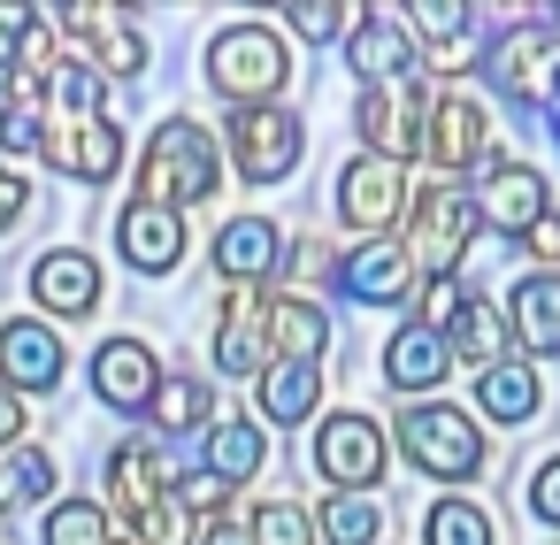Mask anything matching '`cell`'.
Wrapping results in <instances>:
<instances>
[{"label": "cell", "mask_w": 560, "mask_h": 545, "mask_svg": "<svg viewBox=\"0 0 560 545\" xmlns=\"http://www.w3.org/2000/svg\"><path fill=\"white\" fill-rule=\"evenodd\" d=\"M338 285L361 300V308H399L407 285H415V254L399 239H361L346 262H338Z\"/></svg>", "instance_id": "obj_14"}, {"label": "cell", "mask_w": 560, "mask_h": 545, "mask_svg": "<svg viewBox=\"0 0 560 545\" xmlns=\"http://www.w3.org/2000/svg\"><path fill=\"white\" fill-rule=\"evenodd\" d=\"M32 292H39V308L47 315H93L101 308V269H93V254H78V246H55V254H39L32 262Z\"/></svg>", "instance_id": "obj_18"}, {"label": "cell", "mask_w": 560, "mask_h": 545, "mask_svg": "<svg viewBox=\"0 0 560 545\" xmlns=\"http://www.w3.org/2000/svg\"><path fill=\"white\" fill-rule=\"evenodd\" d=\"M506 323H514V338H522V353H560V277L552 269H537V277H522L514 285V308H506Z\"/></svg>", "instance_id": "obj_23"}, {"label": "cell", "mask_w": 560, "mask_h": 545, "mask_svg": "<svg viewBox=\"0 0 560 545\" xmlns=\"http://www.w3.org/2000/svg\"><path fill=\"white\" fill-rule=\"evenodd\" d=\"M39 154H47L62 177H78V185H108V177L124 170V131H116L108 116H70V124H55V131L39 139Z\"/></svg>", "instance_id": "obj_8"}, {"label": "cell", "mask_w": 560, "mask_h": 545, "mask_svg": "<svg viewBox=\"0 0 560 545\" xmlns=\"http://www.w3.org/2000/svg\"><path fill=\"white\" fill-rule=\"evenodd\" d=\"M407 208V185H399V162H384V154H361V162H346V177H338V216L353 223V231H392V216Z\"/></svg>", "instance_id": "obj_12"}, {"label": "cell", "mask_w": 560, "mask_h": 545, "mask_svg": "<svg viewBox=\"0 0 560 545\" xmlns=\"http://www.w3.org/2000/svg\"><path fill=\"white\" fill-rule=\"evenodd\" d=\"M323 399V361H269L261 369V415L269 422H307Z\"/></svg>", "instance_id": "obj_26"}, {"label": "cell", "mask_w": 560, "mask_h": 545, "mask_svg": "<svg viewBox=\"0 0 560 545\" xmlns=\"http://www.w3.org/2000/svg\"><path fill=\"white\" fill-rule=\"evenodd\" d=\"M215 361H223V376L269 369V300L261 292H231L223 300V315H215Z\"/></svg>", "instance_id": "obj_19"}, {"label": "cell", "mask_w": 560, "mask_h": 545, "mask_svg": "<svg viewBox=\"0 0 560 545\" xmlns=\"http://www.w3.org/2000/svg\"><path fill=\"white\" fill-rule=\"evenodd\" d=\"M284 78H292V55H284L277 32H261V24H231V32H215V47H208V85H215L223 101H238V108H269V101L284 93Z\"/></svg>", "instance_id": "obj_2"}, {"label": "cell", "mask_w": 560, "mask_h": 545, "mask_svg": "<svg viewBox=\"0 0 560 545\" xmlns=\"http://www.w3.org/2000/svg\"><path fill=\"white\" fill-rule=\"evenodd\" d=\"M353 70L369 78V85H392V78H407V62H415V39H407V16L399 9H361L353 16Z\"/></svg>", "instance_id": "obj_20"}, {"label": "cell", "mask_w": 560, "mask_h": 545, "mask_svg": "<svg viewBox=\"0 0 560 545\" xmlns=\"http://www.w3.org/2000/svg\"><path fill=\"white\" fill-rule=\"evenodd\" d=\"M468 239H476V200L460 193V185H430L422 200H415V262L430 269V277H453V262L468 254Z\"/></svg>", "instance_id": "obj_5"}, {"label": "cell", "mask_w": 560, "mask_h": 545, "mask_svg": "<svg viewBox=\"0 0 560 545\" xmlns=\"http://www.w3.org/2000/svg\"><path fill=\"white\" fill-rule=\"evenodd\" d=\"M215 185H223V170H215V139H208L192 116H170V124L147 139V162H139V200H147V208L185 216V208L215 200Z\"/></svg>", "instance_id": "obj_1"}, {"label": "cell", "mask_w": 560, "mask_h": 545, "mask_svg": "<svg viewBox=\"0 0 560 545\" xmlns=\"http://www.w3.org/2000/svg\"><path fill=\"white\" fill-rule=\"evenodd\" d=\"M254 545H315V522H307L300 507H284V499H277V507H261V514H254Z\"/></svg>", "instance_id": "obj_37"}, {"label": "cell", "mask_w": 560, "mask_h": 545, "mask_svg": "<svg viewBox=\"0 0 560 545\" xmlns=\"http://www.w3.org/2000/svg\"><path fill=\"white\" fill-rule=\"evenodd\" d=\"M108 491H116V507L139 522L147 507L170 499V461H162L154 445H116V453H108Z\"/></svg>", "instance_id": "obj_25"}, {"label": "cell", "mask_w": 560, "mask_h": 545, "mask_svg": "<svg viewBox=\"0 0 560 545\" xmlns=\"http://www.w3.org/2000/svg\"><path fill=\"white\" fill-rule=\"evenodd\" d=\"M261 461H269V438L254 430V415H223V422L208 430V476H215V484H246Z\"/></svg>", "instance_id": "obj_28"}, {"label": "cell", "mask_w": 560, "mask_h": 545, "mask_svg": "<svg viewBox=\"0 0 560 545\" xmlns=\"http://www.w3.org/2000/svg\"><path fill=\"white\" fill-rule=\"evenodd\" d=\"M284 24H292V32H300V39H330V32H338V24H346V16H338V9H292V16H284Z\"/></svg>", "instance_id": "obj_40"}, {"label": "cell", "mask_w": 560, "mask_h": 545, "mask_svg": "<svg viewBox=\"0 0 560 545\" xmlns=\"http://www.w3.org/2000/svg\"><path fill=\"white\" fill-rule=\"evenodd\" d=\"M16 438H24V399H16V392H0V453H9Z\"/></svg>", "instance_id": "obj_41"}, {"label": "cell", "mask_w": 560, "mask_h": 545, "mask_svg": "<svg viewBox=\"0 0 560 545\" xmlns=\"http://www.w3.org/2000/svg\"><path fill=\"white\" fill-rule=\"evenodd\" d=\"M483 147H491V124H483V108L468 101V93H430V108H422V154H430V170H476L483 162Z\"/></svg>", "instance_id": "obj_7"}, {"label": "cell", "mask_w": 560, "mask_h": 545, "mask_svg": "<svg viewBox=\"0 0 560 545\" xmlns=\"http://www.w3.org/2000/svg\"><path fill=\"white\" fill-rule=\"evenodd\" d=\"M529 246H537L545 262H560V223H537V231H529Z\"/></svg>", "instance_id": "obj_45"}, {"label": "cell", "mask_w": 560, "mask_h": 545, "mask_svg": "<svg viewBox=\"0 0 560 545\" xmlns=\"http://www.w3.org/2000/svg\"><path fill=\"white\" fill-rule=\"evenodd\" d=\"M70 32L93 47L101 70H116V78L147 70V39H139V24H131L124 9H108V0H85V9H70Z\"/></svg>", "instance_id": "obj_21"}, {"label": "cell", "mask_w": 560, "mask_h": 545, "mask_svg": "<svg viewBox=\"0 0 560 545\" xmlns=\"http://www.w3.org/2000/svg\"><path fill=\"white\" fill-rule=\"evenodd\" d=\"M476 407L499 415V422H529V415H537V369H529V361L483 369V376H476Z\"/></svg>", "instance_id": "obj_30"}, {"label": "cell", "mask_w": 560, "mask_h": 545, "mask_svg": "<svg viewBox=\"0 0 560 545\" xmlns=\"http://www.w3.org/2000/svg\"><path fill=\"white\" fill-rule=\"evenodd\" d=\"M422 108H430V93L422 85H369L361 93V108H353V124H361V139L384 154V162H407L415 147H422Z\"/></svg>", "instance_id": "obj_10"}, {"label": "cell", "mask_w": 560, "mask_h": 545, "mask_svg": "<svg viewBox=\"0 0 560 545\" xmlns=\"http://www.w3.org/2000/svg\"><path fill=\"white\" fill-rule=\"evenodd\" d=\"M162 430H200L208 415H215V392L200 384V376H162V392H154V407H147Z\"/></svg>", "instance_id": "obj_31"}, {"label": "cell", "mask_w": 560, "mask_h": 545, "mask_svg": "<svg viewBox=\"0 0 560 545\" xmlns=\"http://www.w3.org/2000/svg\"><path fill=\"white\" fill-rule=\"evenodd\" d=\"M529 507H537L545 522H560V453L537 468V484H529Z\"/></svg>", "instance_id": "obj_39"}, {"label": "cell", "mask_w": 560, "mask_h": 545, "mask_svg": "<svg viewBox=\"0 0 560 545\" xmlns=\"http://www.w3.org/2000/svg\"><path fill=\"white\" fill-rule=\"evenodd\" d=\"M277 262H284V239H277L269 216H231V223L215 231V269H223L238 292H254L261 277H277Z\"/></svg>", "instance_id": "obj_17"}, {"label": "cell", "mask_w": 560, "mask_h": 545, "mask_svg": "<svg viewBox=\"0 0 560 545\" xmlns=\"http://www.w3.org/2000/svg\"><path fill=\"white\" fill-rule=\"evenodd\" d=\"M407 24L430 32V62H438V70H468V62H476V39H468V32H476L483 16L460 9V0H445V9H407Z\"/></svg>", "instance_id": "obj_29"}, {"label": "cell", "mask_w": 560, "mask_h": 545, "mask_svg": "<svg viewBox=\"0 0 560 545\" xmlns=\"http://www.w3.org/2000/svg\"><path fill=\"white\" fill-rule=\"evenodd\" d=\"M422 545H491V514L468 499H438L422 514Z\"/></svg>", "instance_id": "obj_33"}, {"label": "cell", "mask_w": 560, "mask_h": 545, "mask_svg": "<svg viewBox=\"0 0 560 545\" xmlns=\"http://www.w3.org/2000/svg\"><path fill=\"white\" fill-rule=\"evenodd\" d=\"M476 223L529 239V231L545 223V177L522 170V162H483V170H476Z\"/></svg>", "instance_id": "obj_9"}, {"label": "cell", "mask_w": 560, "mask_h": 545, "mask_svg": "<svg viewBox=\"0 0 560 545\" xmlns=\"http://www.w3.org/2000/svg\"><path fill=\"white\" fill-rule=\"evenodd\" d=\"M62 384V338L47 323L9 315L0 323V392H55Z\"/></svg>", "instance_id": "obj_13"}, {"label": "cell", "mask_w": 560, "mask_h": 545, "mask_svg": "<svg viewBox=\"0 0 560 545\" xmlns=\"http://www.w3.org/2000/svg\"><path fill=\"white\" fill-rule=\"evenodd\" d=\"M131 530H139L147 545H200V530H192V514H185V499H177V491H170L162 507H147Z\"/></svg>", "instance_id": "obj_36"}, {"label": "cell", "mask_w": 560, "mask_h": 545, "mask_svg": "<svg viewBox=\"0 0 560 545\" xmlns=\"http://www.w3.org/2000/svg\"><path fill=\"white\" fill-rule=\"evenodd\" d=\"M445 369H453V346H445V331H430V323H407V331L384 346V376H392L399 392H430Z\"/></svg>", "instance_id": "obj_24"}, {"label": "cell", "mask_w": 560, "mask_h": 545, "mask_svg": "<svg viewBox=\"0 0 560 545\" xmlns=\"http://www.w3.org/2000/svg\"><path fill=\"white\" fill-rule=\"evenodd\" d=\"M55 491V461L32 453V445H9L0 453V507H24V499H47Z\"/></svg>", "instance_id": "obj_32"}, {"label": "cell", "mask_w": 560, "mask_h": 545, "mask_svg": "<svg viewBox=\"0 0 560 545\" xmlns=\"http://www.w3.org/2000/svg\"><path fill=\"white\" fill-rule=\"evenodd\" d=\"M552 101H560V93H552ZM552 131H560V116H552Z\"/></svg>", "instance_id": "obj_46"}, {"label": "cell", "mask_w": 560, "mask_h": 545, "mask_svg": "<svg viewBox=\"0 0 560 545\" xmlns=\"http://www.w3.org/2000/svg\"><path fill=\"white\" fill-rule=\"evenodd\" d=\"M93 392H101L116 415H147L154 392H162V369H154V353H147L139 338H108V346L93 353Z\"/></svg>", "instance_id": "obj_16"}, {"label": "cell", "mask_w": 560, "mask_h": 545, "mask_svg": "<svg viewBox=\"0 0 560 545\" xmlns=\"http://www.w3.org/2000/svg\"><path fill=\"white\" fill-rule=\"evenodd\" d=\"M323 537L330 545H369V537H384V507L361 499V491H346V499L323 507Z\"/></svg>", "instance_id": "obj_34"}, {"label": "cell", "mask_w": 560, "mask_h": 545, "mask_svg": "<svg viewBox=\"0 0 560 545\" xmlns=\"http://www.w3.org/2000/svg\"><path fill=\"white\" fill-rule=\"evenodd\" d=\"M16 216H24V177H16V170H0V231H9Z\"/></svg>", "instance_id": "obj_42"}, {"label": "cell", "mask_w": 560, "mask_h": 545, "mask_svg": "<svg viewBox=\"0 0 560 545\" xmlns=\"http://www.w3.org/2000/svg\"><path fill=\"white\" fill-rule=\"evenodd\" d=\"M323 338H330V315L315 308V300H269V353L277 361H315L323 353Z\"/></svg>", "instance_id": "obj_27"}, {"label": "cell", "mask_w": 560, "mask_h": 545, "mask_svg": "<svg viewBox=\"0 0 560 545\" xmlns=\"http://www.w3.org/2000/svg\"><path fill=\"white\" fill-rule=\"evenodd\" d=\"M116 246H124V262H131L139 277H170V269L185 262V216L131 200V208L116 216Z\"/></svg>", "instance_id": "obj_15"}, {"label": "cell", "mask_w": 560, "mask_h": 545, "mask_svg": "<svg viewBox=\"0 0 560 545\" xmlns=\"http://www.w3.org/2000/svg\"><path fill=\"white\" fill-rule=\"evenodd\" d=\"M445 346H453V361H476V376H483V369H499V361H506L514 323L499 315V300L468 292V300H460V315L445 323Z\"/></svg>", "instance_id": "obj_22"}, {"label": "cell", "mask_w": 560, "mask_h": 545, "mask_svg": "<svg viewBox=\"0 0 560 545\" xmlns=\"http://www.w3.org/2000/svg\"><path fill=\"white\" fill-rule=\"evenodd\" d=\"M47 545H108V514L93 499H70L47 514Z\"/></svg>", "instance_id": "obj_35"}, {"label": "cell", "mask_w": 560, "mask_h": 545, "mask_svg": "<svg viewBox=\"0 0 560 545\" xmlns=\"http://www.w3.org/2000/svg\"><path fill=\"white\" fill-rule=\"evenodd\" d=\"M32 32H39L32 9H0V62H9V70L24 62V39H32Z\"/></svg>", "instance_id": "obj_38"}, {"label": "cell", "mask_w": 560, "mask_h": 545, "mask_svg": "<svg viewBox=\"0 0 560 545\" xmlns=\"http://www.w3.org/2000/svg\"><path fill=\"white\" fill-rule=\"evenodd\" d=\"M200 545H254V530H246V522H208Z\"/></svg>", "instance_id": "obj_43"}, {"label": "cell", "mask_w": 560, "mask_h": 545, "mask_svg": "<svg viewBox=\"0 0 560 545\" xmlns=\"http://www.w3.org/2000/svg\"><path fill=\"white\" fill-rule=\"evenodd\" d=\"M491 78H499V93L506 101H522V108H537V101H552L560 93V39L552 32H514V39H499V55H491Z\"/></svg>", "instance_id": "obj_11"}, {"label": "cell", "mask_w": 560, "mask_h": 545, "mask_svg": "<svg viewBox=\"0 0 560 545\" xmlns=\"http://www.w3.org/2000/svg\"><path fill=\"white\" fill-rule=\"evenodd\" d=\"M292 277H323V246H292Z\"/></svg>", "instance_id": "obj_44"}, {"label": "cell", "mask_w": 560, "mask_h": 545, "mask_svg": "<svg viewBox=\"0 0 560 545\" xmlns=\"http://www.w3.org/2000/svg\"><path fill=\"white\" fill-rule=\"evenodd\" d=\"M300 116L292 108H231V154H238V177H254V185H284L292 170H300Z\"/></svg>", "instance_id": "obj_4"}, {"label": "cell", "mask_w": 560, "mask_h": 545, "mask_svg": "<svg viewBox=\"0 0 560 545\" xmlns=\"http://www.w3.org/2000/svg\"><path fill=\"white\" fill-rule=\"evenodd\" d=\"M384 461H392V445H384V430H376L369 415H330V422L315 430V468H323L338 491H369V484L384 476Z\"/></svg>", "instance_id": "obj_6"}, {"label": "cell", "mask_w": 560, "mask_h": 545, "mask_svg": "<svg viewBox=\"0 0 560 545\" xmlns=\"http://www.w3.org/2000/svg\"><path fill=\"white\" fill-rule=\"evenodd\" d=\"M399 445H407V461H415L422 476H445V484H460V476L483 468V438H476V422H468L460 407H445V399L407 407V415H399Z\"/></svg>", "instance_id": "obj_3"}]
</instances>
